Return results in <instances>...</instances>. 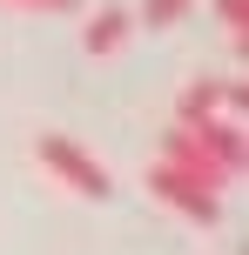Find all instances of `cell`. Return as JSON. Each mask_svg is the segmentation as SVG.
<instances>
[{
  "label": "cell",
  "mask_w": 249,
  "mask_h": 255,
  "mask_svg": "<svg viewBox=\"0 0 249 255\" xmlns=\"http://www.w3.org/2000/svg\"><path fill=\"white\" fill-rule=\"evenodd\" d=\"M223 94H229V81H216V74H196L182 94H175V121H182V128H196V121L223 115Z\"/></svg>",
  "instance_id": "5"
},
{
  "label": "cell",
  "mask_w": 249,
  "mask_h": 255,
  "mask_svg": "<svg viewBox=\"0 0 249 255\" xmlns=\"http://www.w3.org/2000/svg\"><path fill=\"white\" fill-rule=\"evenodd\" d=\"M148 195L155 202H169L175 215H189V222H202V229H216L223 222V195L216 188H202V181H189V175H175V168H148Z\"/></svg>",
  "instance_id": "2"
},
{
  "label": "cell",
  "mask_w": 249,
  "mask_h": 255,
  "mask_svg": "<svg viewBox=\"0 0 249 255\" xmlns=\"http://www.w3.org/2000/svg\"><path fill=\"white\" fill-rule=\"evenodd\" d=\"M196 0H142V27H175Z\"/></svg>",
  "instance_id": "7"
},
{
  "label": "cell",
  "mask_w": 249,
  "mask_h": 255,
  "mask_svg": "<svg viewBox=\"0 0 249 255\" xmlns=\"http://www.w3.org/2000/svg\"><path fill=\"white\" fill-rule=\"evenodd\" d=\"M182 128V121H175ZM189 134L202 141V154H209L216 168H223L229 181H243V121H229V115H209V121H196Z\"/></svg>",
  "instance_id": "4"
},
{
  "label": "cell",
  "mask_w": 249,
  "mask_h": 255,
  "mask_svg": "<svg viewBox=\"0 0 249 255\" xmlns=\"http://www.w3.org/2000/svg\"><path fill=\"white\" fill-rule=\"evenodd\" d=\"M34 154H40V168H47L61 188H74V195H81V202H108V195H115L108 168L94 161V154L81 148L74 134H34Z\"/></svg>",
  "instance_id": "1"
},
{
  "label": "cell",
  "mask_w": 249,
  "mask_h": 255,
  "mask_svg": "<svg viewBox=\"0 0 249 255\" xmlns=\"http://www.w3.org/2000/svg\"><path fill=\"white\" fill-rule=\"evenodd\" d=\"M0 7H27V13H67L74 0H0Z\"/></svg>",
  "instance_id": "9"
},
{
  "label": "cell",
  "mask_w": 249,
  "mask_h": 255,
  "mask_svg": "<svg viewBox=\"0 0 249 255\" xmlns=\"http://www.w3.org/2000/svg\"><path fill=\"white\" fill-rule=\"evenodd\" d=\"M128 13H121V7H101V13H94V20H88V34H81V40H88V54H115L121 47V40H128Z\"/></svg>",
  "instance_id": "6"
},
{
  "label": "cell",
  "mask_w": 249,
  "mask_h": 255,
  "mask_svg": "<svg viewBox=\"0 0 249 255\" xmlns=\"http://www.w3.org/2000/svg\"><path fill=\"white\" fill-rule=\"evenodd\" d=\"M162 168H175V175H189V181H202V188H236V181L223 175V168L209 161V154H202V141L189 134V128H169V134H162Z\"/></svg>",
  "instance_id": "3"
},
{
  "label": "cell",
  "mask_w": 249,
  "mask_h": 255,
  "mask_svg": "<svg viewBox=\"0 0 249 255\" xmlns=\"http://www.w3.org/2000/svg\"><path fill=\"white\" fill-rule=\"evenodd\" d=\"M216 20H223L229 34L243 40V20H249V0H216Z\"/></svg>",
  "instance_id": "8"
}]
</instances>
